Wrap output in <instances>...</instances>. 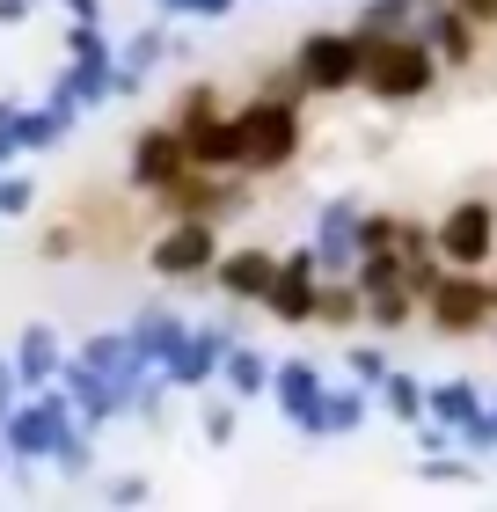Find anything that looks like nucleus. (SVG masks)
Wrapping results in <instances>:
<instances>
[{"label": "nucleus", "mask_w": 497, "mask_h": 512, "mask_svg": "<svg viewBox=\"0 0 497 512\" xmlns=\"http://www.w3.org/2000/svg\"><path fill=\"white\" fill-rule=\"evenodd\" d=\"M432 81H439V59L424 37L359 30V88L373 103H417V96H432Z\"/></svg>", "instance_id": "nucleus-1"}, {"label": "nucleus", "mask_w": 497, "mask_h": 512, "mask_svg": "<svg viewBox=\"0 0 497 512\" xmlns=\"http://www.w3.org/2000/svg\"><path fill=\"white\" fill-rule=\"evenodd\" d=\"M300 154V103L293 96H256L234 118V169L242 176H271Z\"/></svg>", "instance_id": "nucleus-2"}, {"label": "nucleus", "mask_w": 497, "mask_h": 512, "mask_svg": "<svg viewBox=\"0 0 497 512\" xmlns=\"http://www.w3.org/2000/svg\"><path fill=\"white\" fill-rule=\"evenodd\" d=\"M432 249H439V264L483 271L490 256H497V205H490V198H461V205H446V220L432 227Z\"/></svg>", "instance_id": "nucleus-3"}, {"label": "nucleus", "mask_w": 497, "mask_h": 512, "mask_svg": "<svg viewBox=\"0 0 497 512\" xmlns=\"http://www.w3.org/2000/svg\"><path fill=\"white\" fill-rule=\"evenodd\" d=\"M293 74L307 96H337V88H359V30H315L300 37Z\"/></svg>", "instance_id": "nucleus-4"}, {"label": "nucleus", "mask_w": 497, "mask_h": 512, "mask_svg": "<svg viewBox=\"0 0 497 512\" xmlns=\"http://www.w3.org/2000/svg\"><path fill=\"white\" fill-rule=\"evenodd\" d=\"M424 315H432V330L439 337H476L483 322H490V278H476V271H461L454 264V278H432V293H424Z\"/></svg>", "instance_id": "nucleus-5"}, {"label": "nucleus", "mask_w": 497, "mask_h": 512, "mask_svg": "<svg viewBox=\"0 0 497 512\" xmlns=\"http://www.w3.org/2000/svg\"><path fill=\"white\" fill-rule=\"evenodd\" d=\"M212 256H220V220H205V213H176L154 235V271L161 278H205Z\"/></svg>", "instance_id": "nucleus-6"}, {"label": "nucleus", "mask_w": 497, "mask_h": 512, "mask_svg": "<svg viewBox=\"0 0 497 512\" xmlns=\"http://www.w3.org/2000/svg\"><path fill=\"white\" fill-rule=\"evenodd\" d=\"M191 169V154H183V132L176 125H154V132H139L132 139V191H161L169 176H183Z\"/></svg>", "instance_id": "nucleus-7"}, {"label": "nucleus", "mask_w": 497, "mask_h": 512, "mask_svg": "<svg viewBox=\"0 0 497 512\" xmlns=\"http://www.w3.org/2000/svg\"><path fill=\"white\" fill-rule=\"evenodd\" d=\"M315 264H322L315 249L278 256V278H271V293H264V308H271L278 322H307V315H315V286H322V278H315Z\"/></svg>", "instance_id": "nucleus-8"}, {"label": "nucleus", "mask_w": 497, "mask_h": 512, "mask_svg": "<svg viewBox=\"0 0 497 512\" xmlns=\"http://www.w3.org/2000/svg\"><path fill=\"white\" fill-rule=\"evenodd\" d=\"M161 205H169V213H227V205H242L249 191H242V183H220V176H212V169H183V176H169V183H161V191H154Z\"/></svg>", "instance_id": "nucleus-9"}, {"label": "nucleus", "mask_w": 497, "mask_h": 512, "mask_svg": "<svg viewBox=\"0 0 497 512\" xmlns=\"http://www.w3.org/2000/svg\"><path fill=\"white\" fill-rule=\"evenodd\" d=\"M212 278H220L234 300H264L271 278H278V256L264 242H249V249H234V256H212Z\"/></svg>", "instance_id": "nucleus-10"}, {"label": "nucleus", "mask_w": 497, "mask_h": 512, "mask_svg": "<svg viewBox=\"0 0 497 512\" xmlns=\"http://www.w3.org/2000/svg\"><path fill=\"white\" fill-rule=\"evenodd\" d=\"M424 44H432V59L468 66V59H476V22H468L461 8H439L432 22H424Z\"/></svg>", "instance_id": "nucleus-11"}, {"label": "nucleus", "mask_w": 497, "mask_h": 512, "mask_svg": "<svg viewBox=\"0 0 497 512\" xmlns=\"http://www.w3.org/2000/svg\"><path fill=\"white\" fill-rule=\"evenodd\" d=\"M359 315H366V293L351 286V278H322V286H315V315H307V322H329V330H351Z\"/></svg>", "instance_id": "nucleus-12"}, {"label": "nucleus", "mask_w": 497, "mask_h": 512, "mask_svg": "<svg viewBox=\"0 0 497 512\" xmlns=\"http://www.w3.org/2000/svg\"><path fill=\"white\" fill-rule=\"evenodd\" d=\"M410 308H417V293L402 286V278H395V286H381V293H366V322H373V330H395V322H410Z\"/></svg>", "instance_id": "nucleus-13"}, {"label": "nucleus", "mask_w": 497, "mask_h": 512, "mask_svg": "<svg viewBox=\"0 0 497 512\" xmlns=\"http://www.w3.org/2000/svg\"><path fill=\"white\" fill-rule=\"evenodd\" d=\"M432 410L446 417V425H476V388H468V381H446V388H432Z\"/></svg>", "instance_id": "nucleus-14"}, {"label": "nucleus", "mask_w": 497, "mask_h": 512, "mask_svg": "<svg viewBox=\"0 0 497 512\" xmlns=\"http://www.w3.org/2000/svg\"><path fill=\"white\" fill-rule=\"evenodd\" d=\"M205 118H220V88H212V81H191V88H183V110H176V132H191V125H205Z\"/></svg>", "instance_id": "nucleus-15"}, {"label": "nucleus", "mask_w": 497, "mask_h": 512, "mask_svg": "<svg viewBox=\"0 0 497 512\" xmlns=\"http://www.w3.org/2000/svg\"><path fill=\"white\" fill-rule=\"evenodd\" d=\"M395 242H402V220H395V213H373V220H359V235H351V249H359V256H366V249H395Z\"/></svg>", "instance_id": "nucleus-16"}, {"label": "nucleus", "mask_w": 497, "mask_h": 512, "mask_svg": "<svg viewBox=\"0 0 497 512\" xmlns=\"http://www.w3.org/2000/svg\"><path fill=\"white\" fill-rule=\"evenodd\" d=\"M410 8H417V0H373L359 30H402V22H410Z\"/></svg>", "instance_id": "nucleus-17"}, {"label": "nucleus", "mask_w": 497, "mask_h": 512, "mask_svg": "<svg viewBox=\"0 0 497 512\" xmlns=\"http://www.w3.org/2000/svg\"><path fill=\"white\" fill-rule=\"evenodd\" d=\"M381 395L395 403V417H417V381H402V374H381Z\"/></svg>", "instance_id": "nucleus-18"}, {"label": "nucleus", "mask_w": 497, "mask_h": 512, "mask_svg": "<svg viewBox=\"0 0 497 512\" xmlns=\"http://www.w3.org/2000/svg\"><path fill=\"white\" fill-rule=\"evenodd\" d=\"M234 388H242V395H256V388H264V366H256L249 352H242V359H234Z\"/></svg>", "instance_id": "nucleus-19"}, {"label": "nucleus", "mask_w": 497, "mask_h": 512, "mask_svg": "<svg viewBox=\"0 0 497 512\" xmlns=\"http://www.w3.org/2000/svg\"><path fill=\"white\" fill-rule=\"evenodd\" d=\"M454 8L476 22V30H490V22H497V0H454Z\"/></svg>", "instance_id": "nucleus-20"}, {"label": "nucleus", "mask_w": 497, "mask_h": 512, "mask_svg": "<svg viewBox=\"0 0 497 512\" xmlns=\"http://www.w3.org/2000/svg\"><path fill=\"white\" fill-rule=\"evenodd\" d=\"M351 374H359V381H381L388 366H381V352H351Z\"/></svg>", "instance_id": "nucleus-21"}, {"label": "nucleus", "mask_w": 497, "mask_h": 512, "mask_svg": "<svg viewBox=\"0 0 497 512\" xmlns=\"http://www.w3.org/2000/svg\"><path fill=\"white\" fill-rule=\"evenodd\" d=\"M22 359H30V374H37V366H52V344H44V330H30V352H22Z\"/></svg>", "instance_id": "nucleus-22"}, {"label": "nucleus", "mask_w": 497, "mask_h": 512, "mask_svg": "<svg viewBox=\"0 0 497 512\" xmlns=\"http://www.w3.org/2000/svg\"><path fill=\"white\" fill-rule=\"evenodd\" d=\"M183 8H205V15H220V8H227V0H183Z\"/></svg>", "instance_id": "nucleus-23"}, {"label": "nucleus", "mask_w": 497, "mask_h": 512, "mask_svg": "<svg viewBox=\"0 0 497 512\" xmlns=\"http://www.w3.org/2000/svg\"><path fill=\"white\" fill-rule=\"evenodd\" d=\"M490 322H497V278H490Z\"/></svg>", "instance_id": "nucleus-24"}, {"label": "nucleus", "mask_w": 497, "mask_h": 512, "mask_svg": "<svg viewBox=\"0 0 497 512\" xmlns=\"http://www.w3.org/2000/svg\"><path fill=\"white\" fill-rule=\"evenodd\" d=\"M490 425H497V417H490Z\"/></svg>", "instance_id": "nucleus-25"}]
</instances>
